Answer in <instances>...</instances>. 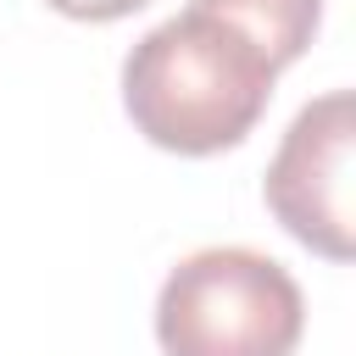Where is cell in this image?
<instances>
[{"label": "cell", "instance_id": "obj_1", "mask_svg": "<svg viewBox=\"0 0 356 356\" xmlns=\"http://www.w3.org/2000/svg\"><path fill=\"white\" fill-rule=\"evenodd\" d=\"M267 56L206 11L156 22L122 61V106L134 128L178 156H211L239 145L273 100Z\"/></svg>", "mask_w": 356, "mask_h": 356}, {"label": "cell", "instance_id": "obj_4", "mask_svg": "<svg viewBox=\"0 0 356 356\" xmlns=\"http://www.w3.org/2000/svg\"><path fill=\"white\" fill-rule=\"evenodd\" d=\"M195 11L245 33L267 56V67L278 72V67L306 56V44L317 33V17H323V0H195Z\"/></svg>", "mask_w": 356, "mask_h": 356}, {"label": "cell", "instance_id": "obj_2", "mask_svg": "<svg viewBox=\"0 0 356 356\" xmlns=\"http://www.w3.org/2000/svg\"><path fill=\"white\" fill-rule=\"evenodd\" d=\"M300 328V284L245 245L184 256L156 295V339L167 356H289Z\"/></svg>", "mask_w": 356, "mask_h": 356}, {"label": "cell", "instance_id": "obj_3", "mask_svg": "<svg viewBox=\"0 0 356 356\" xmlns=\"http://www.w3.org/2000/svg\"><path fill=\"white\" fill-rule=\"evenodd\" d=\"M350 89H328L295 111L273 167H267V206L273 217L328 261H350L356 250V211H350Z\"/></svg>", "mask_w": 356, "mask_h": 356}, {"label": "cell", "instance_id": "obj_5", "mask_svg": "<svg viewBox=\"0 0 356 356\" xmlns=\"http://www.w3.org/2000/svg\"><path fill=\"white\" fill-rule=\"evenodd\" d=\"M44 6H56L61 17H78V22H111V17L139 11L145 0H44Z\"/></svg>", "mask_w": 356, "mask_h": 356}]
</instances>
